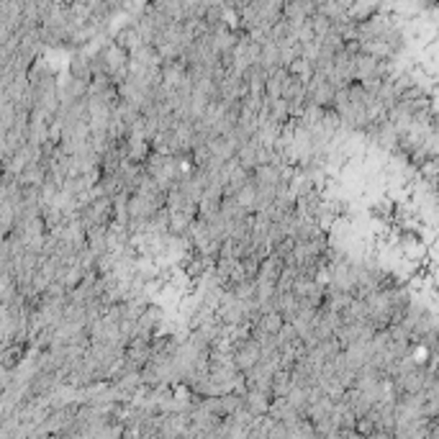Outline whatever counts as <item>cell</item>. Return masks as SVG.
<instances>
[{
    "label": "cell",
    "instance_id": "2",
    "mask_svg": "<svg viewBox=\"0 0 439 439\" xmlns=\"http://www.w3.org/2000/svg\"><path fill=\"white\" fill-rule=\"evenodd\" d=\"M234 201H237L239 206H242V209L252 216V213H254V206H257V188H254V182L252 180L247 182V185H244V188L234 195Z\"/></svg>",
    "mask_w": 439,
    "mask_h": 439
},
{
    "label": "cell",
    "instance_id": "1",
    "mask_svg": "<svg viewBox=\"0 0 439 439\" xmlns=\"http://www.w3.org/2000/svg\"><path fill=\"white\" fill-rule=\"evenodd\" d=\"M332 100H334V88L321 75L311 77L306 83V105H316V108L332 111Z\"/></svg>",
    "mask_w": 439,
    "mask_h": 439
}]
</instances>
